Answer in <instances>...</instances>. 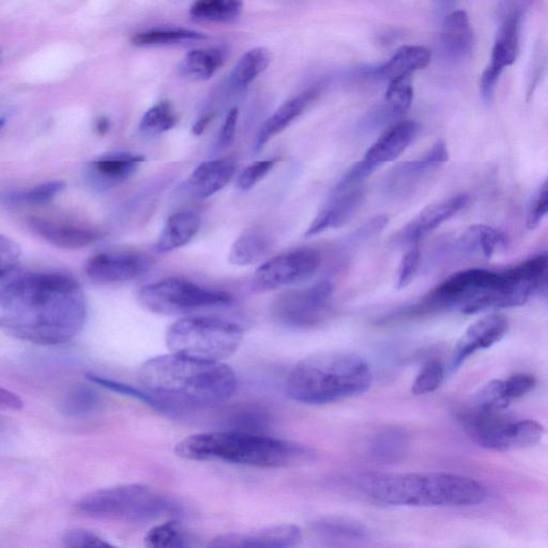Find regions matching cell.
Returning <instances> with one entry per match:
<instances>
[{
    "mask_svg": "<svg viewBox=\"0 0 548 548\" xmlns=\"http://www.w3.org/2000/svg\"><path fill=\"white\" fill-rule=\"evenodd\" d=\"M333 292L334 286L329 281L288 292L273 303L272 313L285 326L313 327L326 315Z\"/></svg>",
    "mask_w": 548,
    "mask_h": 548,
    "instance_id": "8fae6325",
    "label": "cell"
},
{
    "mask_svg": "<svg viewBox=\"0 0 548 548\" xmlns=\"http://www.w3.org/2000/svg\"><path fill=\"white\" fill-rule=\"evenodd\" d=\"M389 219L385 215L372 218L367 224L359 228L357 238L367 240L382 233L387 226Z\"/></svg>",
    "mask_w": 548,
    "mask_h": 548,
    "instance_id": "f907efd6",
    "label": "cell"
},
{
    "mask_svg": "<svg viewBox=\"0 0 548 548\" xmlns=\"http://www.w3.org/2000/svg\"><path fill=\"white\" fill-rule=\"evenodd\" d=\"M147 258L135 253H99L85 265L86 276L95 283L127 282L143 276L148 270Z\"/></svg>",
    "mask_w": 548,
    "mask_h": 548,
    "instance_id": "4fadbf2b",
    "label": "cell"
},
{
    "mask_svg": "<svg viewBox=\"0 0 548 548\" xmlns=\"http://www.w3.org/2000/svg\"><path fill=\"white\" fill-rule=\"evenodd\" d=\"M99 401V395L94 389L79 386L67 395L63 404V413L69 417H84L94 413Z\"/></svg>",
    "mask_w": 548,
    "mask_h": 548,
    "instance_id": "ab89813d",
    "label": "cell"
},
{
    "mask_svg": "<svg viewBox=\"0 0 548 548\" xmlns=\"http://www.w3.org/2000/svg\"><path fill=\"white\" fill-rule=\"evenodd\" d=\"M359 490L379 504L405 507H470L481 505L485 487L465 476L424 474H364Z\"/></svg>",
    "mask_w": 548,
    "mask_h": 548,
    "instance_id": "3957f363",
    "label": "cell"
},
{
    "mask_svg": "<svg viewBox=\"0 0 548 548\" xmlns=\"http://www.w3.org/2000/svg\"><path fill=\"white\" fill-rule=\"evenodd\" d=\"M506 245L505 235L489 225L476 224L466 230L456 240V247L469 255L492 257Z\"/></svg>",
    "mask_w": 548,
    "mask_h": 548,
    "instance_id": "d4e9b609",
    "label": "cell"
},
{
    "mask_svg": "<svg viewBox=\"0 0 548 548\" xmlns=\"http://www.w3.org/2000/svg\"><path fill=\"white\" fill-rule=\"evenodd\" d=\"M205 38L204 34L189 29H155L134 35L132 43L137 47H152V45L175 44Z\"/></svg>",
    "mask_w": 548,
    "mask_h": 548,
    "instance_id": "e575fe53",
    "label": "cell"
},
{
    "mask_svg": "<svg viewBox=\"0 0 548 548\" xmlns=\"http://www.w3.org/2000/svg\"><path fill=\"white\" fill-rule=\"evenodd\" d=\"M175 453L190 461H221L263 468H288L313 459L310 448L261 434L226 431L191 435L176 445Z\"/></svg>",
    "mask_w": 548,
    "mask_h": 548,
    "instance_id": "277c9868",
    "label": "cell"
},
{
    "mask_svg": "<svg viewBox=\"0 0 548 548\" xmlns=\"http://www.w3.org/2000/svg\"><path fill=\"white\" fill-rule=\"evenodd\" d=\"M372 379L362 357L334 350L302 359L287 377L286 393L302 404L325 405L367 392Z\"/></svg>",
    "mask_w": 548,
    "mask_h": 548,
    "instance_id": "5b68a950",
    "label": "cell"
},
{
    "mask_svg": "<svg viewBox=\"0 0 548 548\" xmlns=\"http://www.w3.org/2000/svg\"><path fill=\"white\" fill-rule=\"evenodd\" d=\"M238 118L239 111L237 108H233L230 112H228L219 134L217 144L218 149L224 150L234 143Z\"/></svg>",
    "mask_w": 548,
    "mask_h": 548,
    "instance_id": "681fc988",
    "label": "cell"
},
{
    "mask_svg": "<svg viewBox=\"0 0 548 548\" xmlns=\"http://www.w3.org/2000/svg\"><path fill=\"white\" fill-rule=\"evenodd\" d=\"M548 216V179L539 189L538 193L535 196V199L532 200V203L528 210L527 215V227L529 230H534L538 227L542 220Z\"/></svg>",
    "mask_w": 548,
    "mask_h": 548,
    "instance_id": "f6af8a7d",
    "label": "cell"
},
{
    "mask_svg": "<svg viewBox=\"0 0 548 548\" xmlns=\"http://www.w3.org/2000/svg\"><path fill=\"white\" fill-rule=\"evenodd\" d=\"M243 0H195L190 9L195 20L230 23L239 18Z\"/></svg>",
    "mask_w": 548,
    "mask_h": 548,
    "instance_id": "4dcf8cb0",
    "label": "cell"
},
{
    "mask_svg": "<svg viewBox=\"0 0 548 548\" xmlns=\"http://www.w3.org/2000/svg\"><path fill=\"white\" fill-rule=\"evenodd\" d=\"M66 187L63 181H51L35 188L11 192L3 196V202L9 207L40 206L52 202L55 197L64 191Z\"/></svg>",
    "mask_w": 548,
    "mask_h": 548,
    "instance_id": "1f68e13d",
    "label": "cell"
},
{
    "mask_svg": "<svg viewBox=\"0 0 548 548\" xmlns=\"http://www.w3.org/2000/svg\"><path fill=\"white\" fill-rule=\"evenodd\" d=\"M111 127L110 120L106 117H99L96 120V130L99 134L104 135L109 132Z\"/></svg>",
    "mask_w": 548,
    "mask_h": 548,
    "instance_id": "11a10c76",
    "label": "cell"
},
{
    "mask_svg": "<svg viewBox=\"0 0 548 548\" xmlns=\"http://www.w3.org/2000/svg\"><path fill=\"white\" fill-rule=\"evenodd\" d=\"M318 94L317 88H311L284 102L258 130L254 143L255 152H260L273 137L291 126L308 109Z\"/></svg>",
    "mask_w": 548,
    "mask_h": 548,
    "instance_id": "ffe728a7",
    "label": "cell"
},
{
    "mask_svg": "<svg viewBox=\"0 0 548 548\" xmlns=\"http://www.w3.org/2000/svg\"><path fill=\"white\" fill-rule=\"evenodd\" d=\"M419 126L413 120L399 121L379 136L364 160L378 167L399 159L416 139Z\"/></svg>",
    "mask_w": 548,
    "mask_h": 548,
    "instance_id": "d6986e66",
    "label": "cell"
},
{
    "mask_svg": "<svg viewBox=\"0 0 548 548\" xmlns=\"http://www.w3.org/2000/svg\"><path fill=\"white\" fill-rule=\"evenodd\" d=\"M410 436L402 428H389L377 433L370 444L372 458L380 463H398L408 454Z\"/></svg>",
    "mask_w": 548,
    "mask_h": 548,
    "instance_id": "83f0119b",
    "label": "cell"
},
{
    "mask_svg": "<svg viewBox=\"0 0 548 548\" xmlns=\"http://www.w3.org/2000/svg\"><path fill=\"white\" fill-rule=\"evenodd\" d=\"M499 413L477 408L461 411L459 421L471 439L480 447L494 451H508L535 446L545 430L535 420L508 421Z\"/></svg>",
    "mask_w": 548,
    "mask_h": 548,
    "instance_id": "9c48e42d",
    "label": "cell"
},
{
    "mask_svg": "<svg viewBox=\"0 0 548 548\" xmlns=\"http://www.w3.org/2000/svg\"><path fill=\"white\" fill-rule=\"evenodd\" d=\"M202 225L200 213L180 211L166 221L156 243V251L169 253L185 247L199 233Z\"/></svg>",
    "mask_w": 548,
    "mask_h": 548,
    "instance_id": "cb8c5ba5",
    "label": "cell"
},
{
    "mask_svg": "<svg viewBox=\"0 0 548 548\" xmlns=\"http://www.w3.org/2000/svg\"><path fill=\"white\" fill-rule=\"evenodd\" d=\"M0 405L3 408L19 411L24 407V402L19 394L6 388L0 389Z\"/></svg>",
    "mask_w": 548,
    "mask_h": 548,
    "instance_id": "f5cc1de1",
    "label": "cell"
},
{
    "mask_svg": "<svg viewBox=\"0 0 548 548\" xmlns=\"http://www.w3.org/2000/svg\"><path fill=\"white\" fill-rule=\"evenodd\" d=\"M510 403L511 400L506 392L505 380L499 379L492 380V382L484 385L474 399L475 408L489 411V413H500Z\"/></svg>",
    "mask_w": 548,
    "mask_h": 548,
    "instance_id": "f35d334b",
    "label": "cell"
},
{
    "mask_svg": "<svg viewBox=\"0 0 548 548\" xmlns=\"http://www.w3.org/2000/svg\"><path fill=\"white\" fill-rule=\"evenodd\" d=\"M520 26L521 14L517 11L508 15L502 23L494 44L491 63L484 70L481 81V97L486 103H490L495 94V89L500 75L505 68L513 65L520 51Z\"/></svg>",
    "mask_w": 548,
    "mask_h": 548,
    "instance_id": "7c38bea8",
    "label": "cell"
},
{
    "mask_svg": "<svg viewBox=\"0 0 548 548\" xmlns=\"http://www.w3.org/2000/svg\"><path fill=\"white\" fill-rule=\"evenodd\" d=\"M29 226L50 245L64 250L84 249L101 239L102 235L89 228L72 226L64 223L51 222L44 219H32Z\"/></svg>",
    "mask_w": 548,
    "mask_h": 548,
    "instance_id": "44dd1931",
    "label": "cell"
},
{
    "mask_svg": "<svg viewBox=\"0 0 548 548\" xmlns=\"http://www.w3.org/2000/svg\"><path fill=\"white\" fill-rule=\"evenodd\" d=\"M270 247V238L262 228H248L234 241L228 262L237 267L252 266L262 260Z\"/></svg>",
    "mask_w": 548,
    "mask_h": 548,
    "instance_id": "4316f807",
    "label": "cell"
},
{
    "mask_svg": "<svg viewBox=\"0 0 548 548\" xmlns=\"http://www.w3.org/2000/svg\"><path fill=\"white\" fill-rule=\"evenodd\" d=\"M64 543L67 547L72 548L113 546L108 540L95 534V532L84 529H76L67 532Z\"/></svg>",
    "mask_w": 548,
    "mask_h": 548,
    "instance_id": "bcb514c9",
    "label": "cell"
},
{
    "mask_svg": "<svg viewBox=\"0 0 548 548\" xmlns=\"http://www.w3.org/2000/svg\"><path fill=\"white\" fill-rule=\"evenodd\" d=\"M176 121L170 102H160L145 113L139 132L145 137H155L173 129Z\"/></svg>",
    "mask_w": 548,
    "mask_h": 548,
    "instance_id": "d6a6232c",
    "label": "cell"
},
{
    "mask_svg": "<svg viewBox=\"0 0 548 548\" xmlns=\"http://www.w3.org/2000/svg\"><path fill=\"white\" fill-rule=\"evenodd\" d=\"M536 385L537 380L535 376L530 374H516L505 380L506 392L511 401L523 398Z\"/></svg>",
    "mask_w": 548,
    "mask_h": 548,
    "instance_id": "7dc6e473",
    "label": "cell"
},
{
    "mask_svg": "<svg viewBox=\"0 0 548 548\" xmlns=\"http://www.w3.org/2000/svg\"><path fill=\"white\" fill-rule=\"evenodd\" d=\"M76 510L100 519L147 521L172 509L166 500L156 496L148 486L127 484L90 492L75 504Z\"/></svg>",
    "mask_w": 548,
    "mask_h": 548,
    "instance_id": "52a82bcc",
    "label": "cell"
},
{
    "mask_svg": "<svg viewBox=\"0 0 548 548\" xmlns=\"http://www.w3.org/2000/svg\"><path fill=\"white\" fill-rule=\"evenodd\" d=\"M144 161L145 157L128 152H109L89 163L88 179L97 190H109L133 175Z\"/></svg>",
    "mask_w": 548,
    "mask_h": 548,
    "instance_id": "ac0fdd59",
    "label": "cell"
},
{
    "mask_svg": "<svg viewBox=\"0 0 548 548\" xmlns=\"http://www.w3.org/2000/svg\"><path fill=\"white\" fill-rule=\"evenodd\" d=\"M315 529L319 534L336 540H361L368 537V530L362 524L343 517H327L317 522Z\"/></svg>",
    "mask_w": 548,
    "mask_h": 548,
    "instance_id": "d590c367",
    "label": "cell"
},
{
    "mask_svg": "<svg viewBox=\"0 0 548 548\" xmlns=\"http://www.w3.org/2000/svg\"><path fill=\"white\" fill-rule=\"evenodd\" d=\"M139 301L151 313L176 316L231 306L234 297L185 279L169 278L143 287L139 293Z\"/></svg>",
    "mask_w": 548,
    "mask_h": 548,
    "instance_id": "ba28073f",
    "label": "cell"
},
{
    "mask_svg": "<svg viewBox=\"0 0 548 548\" xmlns=\"http://www.w3.org/2000/svg\"><path fill=\"white\" fill-rule=\"evenodd\" d=\"M433 166H438L449 160L448 148L444 141H438L422 158Z\"/></svg>",
    "mask_w": 548,
    "mask_h": 548,
    "instance_id": "816d5d0a",
    "label": "cell"
},
{
    "mask_svg": "<svg viewBox=\"0 0 548 548\" xmlns=\"http://www.w3.org/2000/svg\"><path fill=\"white\" fill-rule=\"evenodd\" d=\"M363 199L362 187L332 191L329 201L310 224L306 237H315L347 224L355 216Z\"/></svg>",
    "mask_w": 548,
    "mask_h": 548,
    "instance_id": "e0dca14e",
    "label": "cell"
},
{
    "mask_svg": "<svg viewBox=\"0 0 548 548\" xmlns=\"http://www.w3.org/2000/svg\"><path fill=\"white\" fill-rule=\"evenodd\" d=\"M435 2L439 5H448L453 2V0H435Z\"/></svg>",
    "mask_w": 548,
    "mask_h": 548,
    "instance_id": "9f6ffc18",
    "label": "cell"
},
{
    "mask_svg": "<svg viewBox=\"0 0 548 548\" xmlns=\"http://www.w3.org/2000/svg\"><path fill=\"white\" fill-rule=\"evenodd\" d=\"M445 371L443 365L436 360L426 362L415 378L411 391L415 395H424L436 391L443 383Z\"/></svg>",
    "mask_w": 548,
    "mask_h": 548,
    "instance_id": "60d3db41",
    "label": "cell"
},
{
    "mask_svg": "<svg viewBox=\"0 0 548 548\" xmlns=\"http://www.w3.org/2000/svg\"><path fill=\"white\" fill-rule=\"evenodd\" d=\"M441 45L454 59L468 58L474 51L475 36L468 14L456 10L447 15L441 28Z\"/></svg>",
    "mask_w": 548,
    "mask_h": 548,
    "instance_id": "603a6c76",
    "label": "cell"
},
{
    "mask_svg": "<svg viewBox=\"0 0 548 548\" xmlns=\"http://www.w3.org/2000/svg\"><path fill=\"white\" fill-rule=\"evenodd\" d=\"M235 173V165L227 160L201 163L191 174L187 188L197 200H207L224 189Z\"/></svg>",
    "mask_w": 548,
    "mask_h": 548,
    "instance_id": "7402d4cb",
    "label": "cell"
},
{
    "mask_svg": "<svg viewBox=\"0 0 548 548\" xmlns=\"http://www.w3.org/2000/svg\"><path fill=\"white\" fill-rule=\"evenodd\" d=\"M184 528L176 521H170L151 528L144 538V544L150 548L188 547Z\"/></svg>",
    "mask_w": 548,
    "mask_h": 548,
    "instance_id": "8d00e7d4",
    "label": "cell"
},
{
    "mask_svg": "<svg viewBox=\"0 0 548 548\" xmlns=\"http://www.w3.org/2000/svg\"><path fill=\"white\" fill-rule=\"evenodd\" d=\"M302 541V532L295 525L270 526L245 534H227L213 539L211 547L224 548H287Z\"/></svg>",
    "mask_w": 548,
    "mask_h": 548,
    "instance_id": "2e32d148",
    "label": "cell"
},
{
    "mask_svg": "<svg viewBox=\"0 0 548 548\" xmlns=\"http://www.w3.org/2000/svg\"><path fill=\"white\" fill-rule=\"evenodd\" d=\"M414 101L413 74L398 76L389 81L386 103L394 115L406 114Z\"/></svg>",
    "mask_w": 548,
    "mask_h": 548,
    "instance_id": "74e56055",
    "label": "cell"
},
{
    "mask_svg": "<svg viewBox=\"0 0 548 548\" xmlns=\"http://www.w3.org/2000/svg\"><path fill=\"white\" fill-rule=\"evenodd\" d=\"M139 378L159 400L197 407L224 403L238 388L237 375L227 364L173 353L147 360L139 371Z\"/></svg>",
    "mask_w": 548,
    "mask_h": 548,
    "instance_id": "7a4b0ae2",
    "label": "cell"
},
{
    "mask_svg": "<svg viewBox=\"0 0 548 548\" xmlns=\"http://www.w3.org/2000/svg\"><path fill=\"white\" fill-rule=\"evenodd\" d=\"M272 60L271 53L265 48H256L243 55L231 73V84L237 89L247 88L256 78L267 70Z\"/></svg>",
    "mask_w": 548,
    "mask_h": 548,
    "instance_id": "f546056e",
    "label": "cell"
},
{
    "mask_svg": "<svg viewBox=\"0 0 548 548\" xmlns=\"http://www.w3.org/2000/svg\"><path fill=\"white\" fill-rule=\"evenodd\" d=\"M421 265V252L418 246L410 247L402 257L397 274V287H408L417 277Z\"/></svg>",
    "mask_w": 548,
    "mask_h": 548,
    "instance_id": "b9f144b4",
    "label": "cell"
},
{
    "mask_svg": "<svg viewBox=\"0 0 548 548\" xmlns=\"http://www.w3.org/2000/svg\"><path fill=\"white\" fill-rule=\"evenodd\" d=\"M432 54L429 49L420 45H407L395 53L389 62L375 70L379 78L391 81L398 76L413 74L423 70L431 63Z\"/></svg>",
    "mask_w": 548,
    "mask_h": 548,
    "instance_id": "484cf974",
    "label": "cell"
},
{
    "mask_svg": "<svg viewBox=\"0 0 548 548\" xmlns=\"http://www.w3.org/2000/svg\"><path fill=\"white\" fill-rule=\"evenodd\" d=\"M22 251L17 242L2 235L0 236V272L19 267Z\"/></svg>",
    "mask_w": 548,
    "mask_h": 548,
    "instance_id": "c3c4849f",
    "label": "cell"
},
{
    "mask_svg": "<svg viewBox=\"0 0 548 548\" xmlns=\"http://www.w3.org/2000/svg\"><path fill=\"white\" fill-rule=\"evenodd\" d=\"M242 339L239 325L212 316L181 318L165 336L166 346L173 354L220 362L237 352Z\"/></svg>",
    "mask_w": 548,
    "mask_h": 548,
    "instance_id": "8992f818",
    "label": "cell"
},
{
    "mask_svg": "<svg viewBox=\"0 0 548 548\" xmlns=\"http://www.w3.org/2000/svg\"><path fill=\"white\" fill-rule=\"evenodd\" d=\"M86 378L89 380V382L93 384L99 385L110 391L126 395V397L140 400L154 409L163 411V413H171V407L165 402L159 400L157 397H155L154 394H151L150 392L147 393L131 385L116 382V380L114 379L105 378L94 373H87Z\"/></svg>",
    "mask_w": 548,
    "mask_h": 548,
    "instance_id": "836d02e7",
    "label": "cell"
},
{
    "mask_svg": "<svg viewBox=\"0 0 548 548\" xmlns=\"http://www.w3.org/2000/svg\"><path fill=\"white\" fill-rule=\"evenodd\" d=\"M224 63V55L220 50H194L182 58L179 72L191 81H206L212 78Z\"/></svg>",
    "mask_w": 548,
    "mask_h": 548,
    "instance_id": "f1b7e54d",
    "label": "cell"
},
{
    "mask_svg": "<svg viewBox=\"0 0 548 548\" xmlns=\"http://www.w3.org/2000/svg\"><path fill=\"white\" fill-rule=\"evenodd\" d=\"M469 202L466 194H459L450 199L436 202L422 209L419 215L411 221L397 236V243L408 248L418 246L421 239L433 232L440 225L460 212Z\"/></svg>",
    "mask_w": 548,
    "mask_h": 548,
    "instance_id": "9a60e30c",
    "label": "cell"
},
{
    "mask_svg": "<svg viewBox=\"0 0 548 548\" xmlns=\"http://www.w3.org/2000/svg\"><path fill=\"white\" fill-rule=\"evenodd\" d=\"M212 119V115L207 114L202 116L196 123L193 125L192 132L194 135H202L206 130Z\"/></svg>",
    "mask_w": 548,
    "mask_h": 548,
    "instance_id": "db71d44e",
    "label": "cell"
},
{
    "mask_svg": "<svg viewBox=\"0 0 548 548\" xmlns=\"http://www.w3.org/2000/svg\"><path fill=\"white\" fill-rule=\"evenodd\" d=\"M87 321V302L79 282L67 274L0 272V327L8 336L36 345L66 344Z\"/></svg>",
    "mask_w": 548,
    "mask_h": 548,
    "instance_id": "6da1fadb",
    "label": "cell"
},
{
    "mask_svg": "<svg viewBox=\"0 0 548 548\" xmlns=\"http://www.w3.org/2000/svg\"><path fill=\"white\" fill-rule=\"evenodd\" d=\"M277 160L257 161L246 167L238 178V187L242 191H249L258 182L263 180L276 165Z\"/></svg>",
    "mask_w": 548,
    "mask_h": 548,
    "instance_id": "7bdbcfd3",
    "label": "cell"
},
{
    "mask_svg": "<svg viewBox=\"0 0 548 548\" xmlns=\"http://www.w3.org/2000/svg\"><path fill=\"white\" fill-rule=\"evenodd\" d=\"M315 249L299 248L270 258L255 271L253 283L258 291H271L309 280L322 265Z\"/></svg>",
    "mask_w": 548,
    "mask_h": 548,
    "instance_id": "30bf717a",
    "label": "cell"
},
{
    "mask_svg": "<svg viewBox=\"0 0 548 548\" xmlns=\"http://www.w3.org/2000/svg\"><path fill=\"white\" fill-rule=\"evenodd\" d=\"M508 329V319L504 315L492 314L479 319L465 331L456 344L451 370H458L478 350L490 348L500 342L506 336Z\"/></svg>",
    "mask_w": 548,
    "mask_h": 548,
    "instance_id": "5bb4252c",
    "label": "cell"
},
{
    "mask_svg": "<svg viewBox=\"0 0 548 548\" xmlns=\"http://www.w3.org/2000/svg\"><path fill=\"white\" fill-rule=\"evenodd\" d=\"M378 167L365 161L364 159L356 163L344 177L339 181V184L334 188V191H342L362 187V184L367 180Z\"/></svg>",
    "mask_w": 548,
    "mask_h": 548,
    "instance_id": "ee69618b",
    "label": "cell"
}]
</instances>
